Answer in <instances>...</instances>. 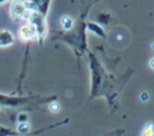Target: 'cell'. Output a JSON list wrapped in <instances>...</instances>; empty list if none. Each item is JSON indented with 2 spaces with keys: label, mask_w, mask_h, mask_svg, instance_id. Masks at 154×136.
Segmentation results:
<instances>
[{
  "label": "cell",
  "mask_w": 154,
  "mask_h": 136,
  "mask_svg": "<svg viewBox=\"0 0 154 136\" xmlns=\"http://www.w3.org/2000/svg\"><path fill=\"white\" fill-rule=\"evenodd\" d=\"M109 41H111V44L113 47L119 48V49L124 48L128 44V41H130L128 30L123 26H119V27H116V29H113L111 32V34H109Z\"/></svg>",
  "instance_id": "1"
},
{
  "label": "cell",
  "mask_w": 154,
  "mask_h": 136,
  "mask_svg": "<svg viewBox=\"0 0 154 136\" xmlns=\"http://www.w3.org/2000/svg\"><path fill=\"white\" fill-rule=\"evenodd\" d=\"M30 25L35 29L37 32V37L40 40H44L47 35V22H45V17H42L38 12H30V17L27 19Z\"/></svg>",
  "instance_id": "2"
},
{
  "label": "cell",
  "mask_w": 154,
  "mask_h": 136,
  "mask_svg": "<svg viewBox=\"0 0 154 136\" xmlns=\"http://www.w3.org/2000/svg\"><path fill=\"white\" fill-rule=\"evenodd\" d=\"M10 15L14 20H25L27 22L30 17V11L26 8L23 2H12L10 6Z\"/></svg>",
  "instance_id": "3"
},
{
  "label": "cell",
  "mask_w": 154,
  "mask_h": 136,
  "mask_svg": "<svg viewBox=\"0 0 154 136\" xmlns=\"http://www.w3.org/2000/svg\"><path fill=\"white\" fill-rule=\"evenodd\" d=\"M18 37L22 41H33V40H35V38H38L35 29L29 22H25L23 25H20L19 30H18Z\"/></svg>",
  "instance_id": "4"
},
{
  "label": "cell",
  "mask_w": 154,
  "mask_h": 136,
  "mask_svg": "<svg viewBox=\"0 0 154 136\" xmlns=\"http://www.w3.org/2000/svg\"><path fill=\"white\" fill-rule=\"evenodd\" d=\"M27 98H20V97H10V95H2L0 94V107L2 106H17L27 102Z\"/></svg>",
  "instance_id": "5"
},
{
  "label": "cell",
  "mask_w": 154,
  "mask_h": 136,
  "mask_svg": "<svg viewBox=\"0 0 154 136\" xmlns=\"http://www.w3.org/2000/svg\"><path fill=\"white\" fill-rule=\"evenodd\" d=\"M15 37L10 30H0V48H8L14 45Z\"/></svg>",
  "instance_id": "6"
},
{
  "label": "cell",
  "mask_w": 154,
  "mask_h": 136,
  "mask_svg": "<svg viewBox=\"0 0 154 136\" xmlns=\"http://www.w3.org/2000/svg\"><path fill=\"white\" fill-rule=\"evenodd\" d=\"M60 25L64 30H72L74 29V19L68 15H64L60 19Z\"/></svg>",
  "instance_id": "7"
},
{
  "label": "cell",
  "mask_w": 154,
  "mask_h": 136,
  "mask_svg": "<svg viewBox=\"0 0 154 136\" xmlns=\"http://www.w3.org/2000/svg\"><path fill=\"white\" fill-rule=\"evenodd\" d=\"M87 27H89V30H90V32L96 33V34H97V35H100V37H105L104 27H101L100 25L93 23V22H89V23H87Z\"/></svg>",
  "instance_id": "8"
},
{
  "label": "cell",
  "mask_w": 154,
  "mask_h": 136,
  "mask_svg": "<svg viewBox=\"0 0 154 136\" xmlns=\"http://www.w3.org/2000/svg\"><path fill=\"white\" fill-rule=\"evenodd\" d=\"M140 136H154V124H151V122L146 124L145 127H143Z\"/></svg>",
  "instance_id": "9"
},
{
  "label": "cell",
  "mask_w": 154,
  "mask_h": 136,
  "mask_svg": "<svg viewBox=\"0 0 154 136\" xmlns=\"http://www.w3.org/2000/svg\"><path fill=\"white\" fill-rule=\"evenodd\" d=\"M14 131L11 129H7L4 127H0V136H8V135H14Z\"/></svg>",
  "instance_id": "10"
},
{
  "label": "cell",
  "mask_w": 154,
  "mask_h": 136,
  "mask_svg": "<svg viewBox=\"0 0 154 136\" xmlns=\"http://www.w3.org/2000/svg\"><path fill=\"white\" fill-rule=\"evenodd\" d=\"M49 110L52 113H57L59 110H60V104H57V102H52V104L49 105Z\"/></svg>",
  "instance_id": "11"
},
{
  "label": "cell",
  "mask_w": 154,
  "mask_h": 136,
  "mask_svg": "<svg viewBox=\"0 0 154 136\" xmlns=\"http://www.w3.org/2000/svg\"><path fill=\"white\" fill-rule=\"evenodd\" d=\"M149 67H150L151 70H154V57H153V59H151V60H150V61H149Z\"/></svg>",
  "instance_id": "12"
},
{
  "label": "cell",
  "mask_w": 154,
  "mask_h": 136,
  "mask_svg": "<svg viewBox=\"0 0 154 136\" xmlns=\"http://www.w3.org/2000/svg\"><path fill=\"white\" fill-rule=\"evenodd\" d=\"M142 99H143V101H146V99H149V94L143 93V94H142Z\"/></svg>",
  "instance_id": "13"
},
{
  "label": "cell",
  "mask_w": 154,
  "mask_h": 136,
  "mask_svg": "<svg viewBox=\"0 0 154 136\" xmlns=\"http://www.w3.org/2000/svg\"><path fill=\"white\" fill-rule=\"evenodd\" d=\"M151 48H153V50H154V42H153V44H151Z\"/></svg>",
  "instance_id": "14"
}]
</instances>
